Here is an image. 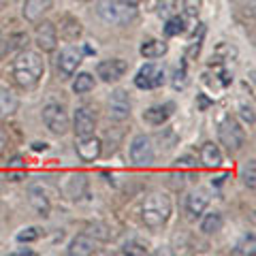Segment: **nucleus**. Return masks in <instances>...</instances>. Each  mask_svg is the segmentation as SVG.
Masks as SVG:
<instances>
[{"instance_id": "nucleus-1", "label": "nucleus", "mask_w": 256, "mask_h": 256, "mask_svg": "<svg viewBox=\"0 0 256 256\" xmlns=\"http://www.w3.org/2000/svg\"><path fill=\"white\" fill-rule=\"evenodd\" d=\"M45 73V62L38 52H22L13 60V79L24 90H34Z\"/></svg>"}, {"instance_id": "nucleus-2", "label": "nucleus", "mask_w": 256, "mask_h": 256, "mask_svg": "<svg viewBox=\"0 0 256 256\" xmlns=\"http://www.w3.org/2000/svg\"><path fill=\"white\" fill-rule=\"evenodd\" d=\"M171 216V198L162 190H154L146 196L141 205V220L148 228H160L164 226Z\"/></svg>"}, {"instance_id": "nucleus-3", "label": "nucleus", "mask_w": 256, "mask_h": 256, "mask_svg": "<svg viewBox=\"0 0 256 256\" xmlns=\"http://www.w3.org/2000/svg\"><path fill=\"white\" fill-rule=\"evenodd\" d=\"M139 0H100L98 2V15L102 22L114 24V26H128L137 20Z\"/></svg>"}, {"instance_id": "nucleus-4", "label": "nucleus", "mask_w": 256, "mask_h": 256, "mask_svg": "<svg viewBox=\"0 0 256 256\" xmlns=\"http://www.w3.org/2000/svg\"><path fill=\"white\" fill-rule=\"evenodd\" d=\"M218 139L228 152H237L246 143V132L233 118H224L218 126Z\"/></svg>"}, {"instance_id": "nucleus-5", "label": "nucleus", "mask_w": 256, "mask_h": 256, "mask_svg": "<svg viewBox=\"0 0 256 256\" xmlns=\"http://www.w3.org/2000/svg\"><path fill=\"white\" fill-rule=\"evenodd\" d=\"M43 122L54 134H64L68 130V114L60 102H47L43 107Z\"/></svg>"}, {"instance_id": "nucleus-6", "label": "nucleus", "mask_w": 256, "mask_h": 256, "mask_svg": "<svg viewBox=\"0 0 256 256\" xmlns=\"http://www.w3.org/2000/svg\"><path fill=\"white\" fill-rule=\"evenodd\" d=\"M156 158V152H154V143L148 134H137L130 143V160L137 166H150Z\"/></svg>"}, {"instance_id": "nucleus-7", "label": "nucleus", "mask_w": 256, "mask_h": 256, "mask_svg": "<svg viewBox=\"0 0 256 256\" xmlns=\"http://www.w3.org/2000/svg\"><path fill=\"white\" fill-rule=\"evenodd\" d=\"M162 84H164V68L154 62L143 64L137 77H134V86L139 90H154V88H160Z\"/></svg>"}, {"instance_id": "nucleus-8", "label": "nucleus", "mask_w": 256, "mask_h": 256, "mask_svg": "<svg viewBox=\"0 0 256 256\" xmlns=\"http://www.w3.org/2000/svg\"><path fill=\"white\" fill-rule=\"evenodd\" d=\"M84 60V54L82 50H77V47H66V50H62L60 56H58V73H60V79H68L75 75V70L79 68V64Z\"/></svg>"}, {"instance_id": "nucleus-9", "label": "nucleus", "mask_w": 256, "mask_h": 256, "mask_svg": "<svg viewBox=\"0 0 256 256\" xmlns=\"http://www.w3.org/2000/svg\"><path fill=\"white\" fill-rule=\"evenodd\" d=\"M128 70V62L126 60H120V58H114V60H102L98 62V66H96V75H98L102 82H118V79H122Z\"/></svg>"}, {"instance_id": "nucleus-10", "label": "nucleus", "mask_w": 256, "mask_h": 256, "mask_svg": "<svg viewBox=\"0 0 256 256\" xmlns=\"http://www.w3.org/2000/svg\"><path fill=\"white\" fill-rule=\"evenodd\" d=\"M109 116L116 120V122H122L130 116V98L124 90H116L109 96Z\"/></svg>"}, {"instance_id": "nucleus-11", "label": "nucleus", "mask_w": 256, "mask_h": 256, "mask_svg": "<svg viewBox=\"0 0 256 256\" xmlns=\"http://www.w3.org/2000/svg\"><path fill=\"white\" fill-rule=\"evenodd\" d=\"M73 128H75L77 137H90V134H94V130H96V118L92 116V111L88 107H79L75 111Z\"/></svg>"}, {"instance_id": "nucleus-12", "label": "nucleus", "mask_w": 256, "mask_h": 256, "mask_svg": "<svg viewBox=\"0 0 256 256\" xmlns=\"http://www.w3.org/2000/svg\"><path fill=\"white\" fill-rule=\"evenodd\" d=\"M79 139H82V141L77 143V154H79V158H82L84 162H94V160L102 154V143H100V139H96L94 134H90V137H79Z\"/></svg>"}, {"instance_id": "nucleus-13", "label": "nucleus", "mask_w": 256, "mask_h": 256, "mask_svg": "<svg viewBox=\"0 0 256 256\" xmlns=\"http://www.w3.org/2000/svg\"><path fill=\"white\" fill-rule=\"evenodd\" d=\"M36 45L41 47L43 52H54L56 45H58V32L52 22H43L41 26L36 28Z\"/></svg>"}, {"instance_id": "nucleus-14", "label": "nucleus", "mask_w": 256, "mask_h": 256, "mask_svg": "<svg viewBox=\"0 0 256 256\" xmlns=\"http://www.w3.org/2000/svg\"><path fill=\"white\" fill-rule=\"evenodd\" d=\"M68 254L70 256H90L96 254V239L88 233L77 235L73 242L68 244Z\"/></svg>"}, {"instance_id": "nucleus-15", "label": "nucleus", "mask_w": 256, "mask_h": 256, "mask_svg": "<svg viewBox=\"0 0 256 256\" xmlns=\"http://www.w3.org/2000/svg\"><path fill=\"white\" fill-rule=\"evenodd\" d=\"M52 2L54 0H24V9H22V13H24V18H26L28 22H38L43 18V15L52 9Z\"/></svg>"}, {"instance_id": "nucleus-16", "label": "nucleus", "mask_w": 256, "mask_h": 256, "mask_svg": "<svg viewBox=\"0 0 256 256\" xmlns=\"http://www.w3.org/2000/svg\"><path fill=\"white\" fill-rule=\"evenodd\" d=\"M207 205H210V192L203 188L192 190L186 198V210L190 216H201L207 210Z\"/></svg>"}, {"instance_id": "nucleus-17", "label": "nucleus", "mask_w": 256, "mask_h": 256, "mask_svg": "<svg viewBox=\"0 0 256 256\" xmlns=\"http://www.w3.org/2000/svg\"><path fill=\"white\" fill-rule=\"evenodd\" d=\"M173 109L175 105L173 102H164V105H156V107H150L146 114H143V120L152 126H162L166 120L173 116Z\"/></svg>"}, {"instance_id": "nucleus-18", "label": "nucleus", "mask_w": 256, "mask_h": 256, "mask_svg": "<svg viewBox=\"0 0 256 256\" xmlns=\"http://www.w3.org/2000/svg\"><path fill=\"white\" fill-rule=\"evenodd\" d=\"M28 196H30V205L34 207V212H36L38 216H50L52 205H50V198H47V194H45L43 188L32 186V188L28 190Z\"/></svg>"}, {"instance_id": "nucleus-19", "label": "nucleus", "mask_w": 256, "mask_h": 256, "mask_svg": "<svg viewBox=\"0 0 256 256\" xmlns=\"http://www.w3.org/2000/svg\"><path fill=\"white\" fill-rule=\"evenodd\" d=\"M18 109H20L18 96H15L11 90H6V88H0V120L13 116Z\"/></svg>"}, {"instance_id": "nucleus-20", "label": "nucleus", "mask_w": 256, "mask_h": 256, "mask_svg": "<svg viewBox=\"0 0 256 256\" xmlns=\"http://www.w3.org/2000/svg\"><path fill=\"white\" fill-rule=\"evenodd\" d=\"M169 50V45L164 41H158V38H150L141 45V56L143 58H150V60H156V58H162Z\"/></svg>"}, {"instance_id": "nucleus-21", "label": "nucleus", "mask_w": 256, "mask_h": 256, "mask_svg": "<svg viewBox=\"0 0 256 256\" xmlns=\"http://www.w3.org/2000/svg\"><path fill=\"white\" fill-rule=\"evenodd\" d=\"M201 162L205 166H210V169H218L222 164V154L218 146H214V143H205L201 148Z\"/></svg>"}, {"instance_id": "nucleus-22", "label": "nucleus", "mask_w": 256, "mask_h": 256, "mask_svg": "<svg viewBox=\"0 0 256 256\" xmlns=\"http://www.w3.org/2000/svg\"><path fill=\"white\" fill-rule=\"evenodd\" d=\"M86 188H88V184H86V178L84 175H75V178H70L68 184H66V188H64V192H66V196L68 198H82L86 194Z\"/></svg>"}, {"instance_id": "nucleus-23", "label": "nucleus", "mask_w": 256, "mask_h": 256, "mask_svg": "<svg viewBox=\"0 0 256 256\" xmlns=\"http://www.w3.org/2000/svg\"><path fill=\"white\" fill-rule=\"evenodd\" d=\"M222 224H224V218H222V214L218 212H212V214H207L203 222H201V230L205 235H214V233H218V230H222Z\"/></svg>"}, {"instance_id": "nucleus-24", "label": "nucleus", "mask_w": 256, "mask_h": 256, "mask_svg": "<svg viewBox=\"0 0 256 256\" xmlns=\"http://www.w3.org/2000/svg\"><path fill=\"white\" fill-rule=\"evenodd\" d=\"M9 178L13 182H20L22 178H26V162L22 156H15L9 162Z\"/></svg>"}, {"instance_id": "nucleus-25", "label": "nucleus", "mask_w": 256, "mask_h": 256, "mask_svg": "<svg viewBox=\"0 0 256 256\" xmlns=\"http://www.w3.org/2000/svg\"><path fill=\"white\" fill-rule=\"evenodd\" d=\"M94 88V77L90 73H79L77 79H75V84H73V90L77 94H86V92H90Z\"/></svg>"}, {"instance_id": "nucleus-26", "label": "nucleus", "mask_w": 256, "mask_h": 256, "mask_svg": "<svg viewBox=\"0 0 256 256\" xmlns=\"http://www.w3.org/2000/svg\"><path fill=\"white\" fill-rule=\"evenodd\" d=\"M254 250H256L254 235H248V237H244L242 242H239V244L235 246L233 254H237V256H246V254H254Z\"/></svg>"}, {"instance_id": "nucleus-27", "label": "nucleus", "mask_w": 256, "mask_h": 256, "mask_svg": "<svg viewBox=\"0 0 256 256\" xmlns=\"http://www.w3.org/2000/svg\"><path fill=\"white\" fill-rule=\"evenodd\" d=\"M242 180H244V184H246L248 188L254 190V186H256V164H254V160H250V162L244 166Z\"/></svg>"}, {"instance_id": "nucleus-28", "label": "nucleus", "mask_w": 256, "mask_h": 256, "mask_svg": "<svg viewBox=\"0 0 256 256\" xmlns=\"http://www.w3.org/2000/svg\"><path fill=\"white\" fill-rule=\"evenodd\" d=\"M182 30H184V20H182V18H171L169 22H166V26H164V32H166L169 36L180 34Z\"/></svg>"}, {"instance_id": "nucleus-29", "label": "nucleus", "mask_w": 256, "mask_h": 256, "mask_svg": "<svg viewBox=\"0 0 256 256\" xmlns=\"http://www.w3.org/2000/svg\"><path fill=\"white\" fill-rule=\"evenodd\" d=\"M124 252L126 254H148V246L137 242V239H132V242L124 244Z\"/></svg>"}, {"instance_id": "nucleus-30", "label": "nucleus", "mask_w": 256, "mask_h": 256, "mask_svg": "<svg viewBox=\"0 0 256 256\" xmlns=\"http://www.w3.org/2000/svg\"><path fill=\"white\" fill-rule=\"evenodd\" d=\"M175 169H180V171H194L196 169V160L192 156L178 158V160H175Z\"/></svg>"}, {"instance_id": "nucleus-31", "label": "nucleus", "mask_w": 256, "mask_h": 256, "mask_svg": "<svg viewBox=\"0 0 256 256\" xmlns=\"http://www.w3.org/2000/svg\"><path fill=\"white\" fill-rule=\"evenodd\" d=\"M186 66H182V68H178L175 70V75H173V88L175 90H184L186 88Z\"/></svg>"}, {"instance_id": "nucleus-32", "label": "nucleus", "mask_w": 256, "mask_h": 256, "mask_svg": "<svg viewBox=\"0 0 256 256\" xmlns=\"http://www.w3.org/2000/svg\"><path fill=\"white\" fill-rule=\"evenodd\" d=\"M41 237V230L38 228H24L22 233H18V242H34V239Z\"/></svg>"}, {"instance_id": "nucleus-33", "label": "nucleus", "mask_w": 256, "mask_h": 256, "mask_svg": "<svg viewBox=\"0 0 256 256\" xmlns=\"http://www.w3.org/2000/svg\"><path fill=\"white\" fill-rule=\"evenodd\" d=\"M9 132H6V128L4 126H0V156L6 152V148H9Z\"/></svg>"}, {"instance_id": "nucleus-34", "label": "nucleus", "mask_w": 256, "mask_h": 256, "mask_svg": "<svg viewBox=\"0 0 256 256\" xmlns=\"http://www.w3.org/2000/svg\"><path fill=\"white\" fill-rule=\"evenodd\" d=\"M242 116L248 124H254V114H252V109L250 107H242Z\"/></svg>"}, {"instance_id": "nucleus-35", "label": "nucleus", "mask_w": 256, "mask_h": 256, "mask_svg": "<svg viewBox=\"0 0 256 256\" xmlns=\"http://www.w3.org/2000/svg\"><path fill=\"white\" fill-rule=\"evenodd\" d=\"M45 148H47L45 143H34V150H36V152H41V150H45Z\"/></svg>"}, {"instance_id": "nucleus-36", "label": "nucleus", "mask_w": 256, "mask_h": 256, "mask_svg": "<svg viewBox=\"0 0 256 256\" xmlns=\"http://www.w3.org/2000/svg\"><path fill=\"white\" fill-rule=\"evenodd\" d=\"M4 4H6V0H0V11L4 9Z\"/></svg>"}, {"instance_id": "nucleus-37", "label": "nucleus", "mask_w": 256, "mask_h": 256, "mask_svg": "<svg viewBox=\"0 0 256 256\" xmlns=\"http://www.w3.org/2000/svg\"><path fill=\"white\" fill-rule=\"evenodd\" d=\"M0 43H2V34H0Z\"/></svg>"}, {"instance_id": "nucleus-38", "label": "nucleus", "mask_w": 256, "mask_h": 256, "mask_svg": "<svg viewBox=\"0 0 256 256\" xmlns=\"http://www.w3.org/2000/svg\"><path fill=\"white\" fill-rule=\"evenodd\" d=\"M0 190H2V182H0Z\"/></svg>"}]
</instances>
